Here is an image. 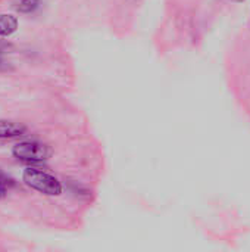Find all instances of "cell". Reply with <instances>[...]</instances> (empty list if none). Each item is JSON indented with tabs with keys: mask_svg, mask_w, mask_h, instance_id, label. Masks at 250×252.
<instances>
[{
	"mask_svg": "<svg viewBox=\"0 0 250 252\" xmlns=\"http://www.w3.org/2000/svg\"><path fill=\"white\" fill-rule=\"evenodd\" d=\"M233 1H243V0H233Z\"/></svg>",
	"mask_w": 250,
	"mask_h": 252,
	"instance_id": "9c48e42d",
	"label": "cell"
},
{
	"mask_svg": "<svg viewBox=\"0 0 250 252\" xmlns=\"http://www.w3.org/2000/svg\"><path fill=\"white\" fill-rule=\"evenodd\" d=\"M18 28V19L13 15H6L1 13L0 15V35L6 37L10 35L12 32H15Z\"/></svg>",
	"mask_w": 250,
	"mask_h": 252,
	"instance_id": "277c9868",
	"label": "cell"
},
{
	"mask_svg": "<svg viewBox=\"0 0 250 252\" xmlns=\"http://www.w3.org/2000/svg\"><path fill=\"white\" fill-rule=\"evenodd\" d=\"M6 196V185L0 180V199Z\"/></svg>",
	"mask_w": 250,
	"mask_h": 252,
	"instance_id": "52a82bcc",
	"label": "cell"
},
{
	"mask_svg": "<svg viewBox=\"0 0 250 252\" xmlns=\"http://www.w3.org/2000/svg\"><path fill=\"white\" fill-rule=\"evenodd\" d=\"M10 69V66H9V63L7 62H4L1 58H0V72H4V71H9Z\"/></svg>",
	"mask_w": 250,
	"mask_h": 252,
	"instance_id": "8992f818",
	"label": "cell"
},
{
	"mask_svg": "<svg viewBox=\"0 0 250 252\" xmlns=\"http://www.w3.org/2000/svg\"><path fill=\"white\" fill-rule=\"evenodd\" d=\"M22 179L25 182L27 186H29L34 190H38L44 195L49 196H57L62 193V185L60 182L53 177L52 174L38 170V168H27L22 174Z\"/></svg>",
	"mask_w": 250,
	"mask_h": 252,
	"instance_id": "6da1fadb",
	"label": "cell"
},
{
	"mask_svg": "<svg viewBox=\"0 0 250 252\" xmlns=\"http://www.w3.org/2000/svg\"><path fill=\"white\" fill-rule=\"evenodd\" d=\"M38 3H40V0H13V7L18 12L28 13V12H32L34 9H37Z\"/></svg>",
	"mask_w": 250,
	"mask_h": 252,
	"instance_id": "5b68a950",
	"label": "cell"
},
{
	"mask_svg": "<svg viewBox=\"0 0 250 252\" xmlns=\"http://www.w3.org/2000/svg\"><path fill=\"white\" fill-rule=\"evenodd\" d=\"M6 47H9V44H6V43H3V41H0V53L6 49Z\"/></svg>",
	"mask_w": 250,
	"mask_h": 252,
	"instance_id": "ba28073f",
	"label": "cell"
},
{
	"mask_svg": "<svg viewBox=\"0 0 250 252\" xmlns=\"http://www.w3.org/2000/svg\"><path fill=\"white\" fill-rule=\"evenodd\" d=\"M12 154L24 162H41L50 158L52 151L49 146L38 142H21L13 146Z\"/></svg>",
	"mask_w": 250,
	"mask_h": 252,
	"instance_id": "7a4b0ae2",
	"label": "cell"
},
{
	"mask_svg": "<svg viewBox=\"0 0 250 252\" xmlns=\"http://www.w3.org/2000/svg\"><path fill=\"white\" fill-rule=\"evenodd\" d=\"M27 133V128L18 123L0 120V139H13L24 136Z\"/></svg>",
	"mask_w": 250,
	"mask_h": 252,
	"instance_id": "3957f363",
	"label": "cell"
}]
</instances>
